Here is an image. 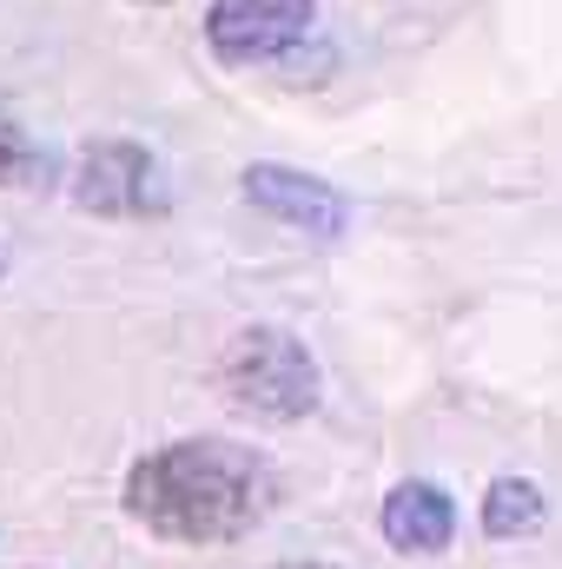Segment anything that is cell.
Here are the masks:
<instances>
[{
	"mask_svg": "<svg viewBox=\"0 0 562 569\" xmlns=\"http://www.w3.org/2000/svg\"><path fill=\"white\" fill-rule=\"evenodd\" d=\"M279 503V477L252 443L225 437H185L133 463L127 510L165 543H239L252 537Z\"/></svg>",
	"mask_w": 562,
	"mask_h": 569,
	"instance_id": "obj_1",
	"label": "cell"
},
{
	"mask_svg": "<svg viewBox=\"0 0 562 569\" xmlns=\"http://www.w3.org/2000/svg\"><path fill=\"white\" fill-rule=\"evenodd\" d=\"M219 391L252 418L291 425V418L318 411V358L284 325H245L219 351Z\"/></svg>",
	"mask_w": 562,
	"mask_h": 569,
	"instance_id": "obj_2",
	"label": "cell"
},
{
	"mask_svg": "<svg viewBox=\"0 0 562 569\" xmlns=\"http://www.w3.org/2000/svg\"><path fill=\"white\" fill-rule=\"evenodd\" d=\"M318 0H212L205 7V40L225 67H259L291 53L311 33Z\"/></svg>",
	"mask_w": 562,
	"mask_h": 569,
	"instance_id": "obj_3",
	"label": "cell"
},
{
	"mask_svg": "<svg viewBox=\"0 0 562 569\" xmlns=\"http://www.w3.org/2000/svg\"><path fill=\"white\" fill-rule=\"evenodd\" d=\"M73 199L87 212H107V219H140L159 212V186H152V159L133 140H100L80 152V172H73Z\"/></svg>",
	"mask_w": 562,
	"mask_h": 569,
	"instance_id": "obj_4",
	"label": "cell"
},
{
	"mask_svg": "<svg viewBox=\"0 0 562 569\" xmlns=\"http://www.w3.org/2000/svg\"><path fill=\"white\" fill-rule=\"evenodd\" d=\"M245 199L279 219L291 232H311V239H338L351 226V206L338 186L311 179V172H291V166H245Z\"/></svg>",
	"mask_w": 562,
	"mask_h": 569,
	"instance_id": "obj_5",
	"label": "cell"
},
{
	"mask_svg": "<svg viewBox=\"0 0 562 569\" xmlns=\"http://www.w3.org/2000/svg\"><path fill=\"white\" fill-rule=\"evenodd\" d=\"M378 523H384V543H391V550H404V557H436V550H450V537H456V503H450L436 483H398V490L384 497Z\"/></svg>",
	"mask_w": 562,
	"mask_h": 569,
	"instance_id": "obj_6",
	"label": "cell"
},
{
	"mask_svg": "<svg viewBox=\"0 0 562 569\" xmlns=\"http://www.w3.org/2000/svg\"><path fill=\"white\" fill-rule=\"evenodd\" d=\"M483 530H490L496 543L536 537V530H543V490H536L530 477H496L490 497H483Z\"/></svg>",
	"mask_w": 562,
	"mask_h": 569,
	"instance_id": "obj_7",
	"label": "cell"
},
{
	"mask_svg": "<svg viewBox=\"0 0 562 569\" xmlns=\"http://www.w3.org/2000/svg\"><path fill=\"white\" fill-rule=\"evenodd\" d=\"M40 172V152H33V140L20 133V120L0 107V186H27Z\"/></svg>",
	"mask_w": 562,
	"mask_h": 569,
	"instance_id": "obj_8",
	"label": "cell"
},
{
	"mask_svg": "<svg viewBox=\"0 0 562 569\" xmlns=\"http://www.w3.org/2000/svg\"><path fill=\"white\" fill-rule=\"evenodd\" d=\"M279 569H331V563H279Z\"/></svg>",
	"mask_w": 562,
	"mask_h": 569,
	"instance_id": "obj_9",
	"label": "cell"
},
{
	"mask_svg": "<svg viewBox=\"0 0 562 569\" xmlns=\"http://www.w3.org/2000/svg\"><path fill=\"white\" fill-rule=\"evenodd\" d=\"M152 7H159V0H152Z\"/></svg>",
	"mask_w": 562,
	"mask_h": 569,
	"instance_id": "obj_10",
	"label": "cell"
}]
</instances>
